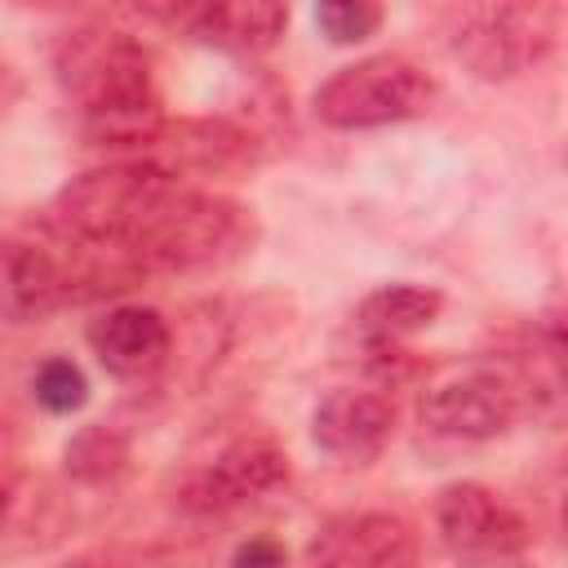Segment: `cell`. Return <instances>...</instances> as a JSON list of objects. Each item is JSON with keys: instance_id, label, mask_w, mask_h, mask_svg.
<instances>
[{"instance_id": "ba28073f", "label": "cell", "mask_w": 568, "mask_h": 568, "mask_svg": "<svg viewBox=\"0 0 568 568\" xmlns=\"http://www.w3.org/2000/svg\"><path fill=\"white\" fill-rule=\"evenodd\" d=\"M288 479V457L271 435H240L231 439L182 493V506L195 515L240 510Z\"/></svg>"}, {"instance_id": "7c38bea8", "label": "cell", "mask_w": 568, "mask_h": 568, "mask_svg": "<svg viewBox=\"0 0 568 568\" xmlns=\"http://www.w3.org/2000/svg\"><path fill=\"white\" fill-rule=\"evenodd\" d=\"M155 18L178 22L191 40L222 53H266L288 31V9L271 0H226V4H186V9H151Z\"/></svg>"}, {"instance_id": "44dd1931", "label": "cell", "mask_w": 568, "mask_h": 568, "mask_svg": "<svg viewBox=\"0 0 568 568\" xmlns=\"http://www.w3.org/2000/svg\"><path fill=\"white\" fill-rule=\"evenodd\" d=\"M466 568H528V559L510 555V559H488V564H466Z\"/></svg>"}, {"instance_id": "5b68a950", "label": "cell", "mask_w": 568, "mask_h": 568, "mask_svg": "<svg viewBox=\"0 0 568 568\" xmlns=\"http://www.w3.org/2000/svg\"><path fill=\"white\" fill-rule=\"evenodd\" d=\"M559 31V9L550 4H470L457 9L448 49L479 80H515L532 71Z\"/></svg>"}, {"instance_id": "277c9868", "label": "cell", "mask_w": 568, "mask_h": 568, "mask_svg": "<svg viewBox=\"0 0 568 568\" xmlns=\"http://www.w3.org/2000/svg\"><path fill=\"white\" fill-rule=\"evenodd\" d=\"M435 75L404 53H368L337 67L311 98V111L328 129H382L417 120L435 106Z\"/></svg>"}, {"instance_id": "7402d4cb", "label": "cell", "mask_w": 568, "mask_h": 568, "mask_svg": "<svg viewBox=\"0 0 568 568\" xmlns=\"http://www.w3.org/2000/svg\"><path fill=\"white\" fill-rule=\"evenodd\" d=\"M62 568H93L89 559H75V564H62Z\"/></svg>"}, {"instance_id": "7a4b0ae2", "label": "cell", "mask_w": 568, "mask_h": 568, "mask_svg": "<svg viewBox=\"0 0 568 568\" xmlns=\"http://www.w3.org/2000/svg\"><path fill=\"white\" fill-rule=\"evenodd\" d=\"M253 244V213L226 195L173 182L169 195L146 213L120 262L133 275H186L240 257Z\"/></svg>"}, {"instance_id": "6da1fadb", "label": "cell", "mask_w": 568, "mask_h": 568, "mask_svg": "<svg viewBox=\"0 0 568 568\" xmlns=\"http://www.w3.org/2000/svg\"><path fill=\"white\" fill-rule=\"evenodd\" d=\"M49 58L53 80L75 106L80 133L93 146L146 151V142L164 124V111L142 40L106 22H80L53 40Z\"/></svg>"}, {"instance_id": "30bf717a", "label": "cell", "mask_w": 568, "mask_h": 568, "mask_svg": "<svg viewBox=\"0 0 568 568\" xmlns=\"http://www.w3.org/2000/svg\"><path fill=\"white\" fill-rule=\"evenodd\" d=\"M515 408H519V399H515L506 377H497V373H457L448 382H435L422 395L417 417L430 435L479 444V439H497L515 422Z\"/></svg>"}, {"instance_id": "52a82bcc", "label": "cell", "mask_w": 568, "mask_h": 568, "mask_svg": "<svg viewBox=\"0 0 568 568\" xmlns=\"http://www.w3.org/2000/svg\"><path fill=\"white\" fill-rule=\"evenodd\" d=\"M75 257V253H71ZM89 297L80 257L67 262L44 244L0 235V324H36Z\"/></svg>"}, {"instance_id": "ffe728a7", "label": "cell", "mask_w": 568, "mask_h": 568, "mask_svg": "<svg viewBox=\"0 0 568 568\" xmlns=\"http://www.w3.org/2000/svg\"><path fill=\"white\" fill-rule=\"evenodd\" d=\"M18 98H22V71H18L9 58H0V115L13 111Z\"/></svg>"}, {"instance_id": "d6986e66", "label": "cell", "mask_w": 568, "mask_h": 568, "mask_svg": "<svg viewBox=\"0 0 568 568\" xmlns=\"http://www.w3.org/2000/svg\"><path fill=\"white\" fill-rule=\"evenodd\" d=\"M226 568H288V550L275 537H248L231 550Z\"/></svg>"}, {"instance_id": "8992f818", "label": "cell", "mask_w": 568, "mask_h": 568, "mask_svg": "<svg viewBox=\"0 0 568 568\" xmlns=\"http://www.w3.org/2000/svg\"><path fill=\"white\" fill-rule=\"evenodd\" d=\"M435 528L439 541L466 564H488V559H510L528 550V519L506 506L493 488L484 484H444L435 497Z\"/></svg>"}, {"instance_id": "ac0fdd59", "label": "cell", "mask_w": 568, "mask_h": 568, "mask_svg": "<svg viewBox=\"0 0 568 568\" xmlns=\"http://www.w3.org/2000/svg\"><path fill=\"white\" fill-rule=\"evenodd\" d=\"M315 27L333 44H359L382 27V4L368 0H324L315 4Z\"/></svg>"}, {"instance_id": "9c48e42d", "label": "cell", "mask_w": 568, "mask_h": 568, "mask_svg": "<svg viewBox=\"0 0 568 568\" xmlns=\"http://www.w3.org/2000/svg\"><path fill=\"white\" fill-rule=\"evenodd\" d=\"M302 568H417V532L390 510L337 515L311 537Z\"/></svg>"}, {"instance_id": "4fadbf2b", "label": "cell", "mask_w": 568, "mask_h": 568, "mask_svg": "<svg viewBox=\"0 0 568 568\" xmlns=\"http://www.w3.org/2000/svg\"><path fill=\"white\" fill-rule=\"evenodd\" d=\"M390 430H395V404L373 386H337L311 413V439L328 457H346V462H364L382 453Z\"/></svg>"}, {"instance_id": "8fae6325", "label": "cell", "mask_w": 568, "mask_h": 568, "mask_svg": "<svg viewBox=\"0 0 568 568\" xmlns=\"http://www.w3.org/2000/svg\"><path fill=\"white\" fill-rule=\"evenodd\" d=\"M84 342L111 377L133 382V377H151L169 359L173 333L155 306L120 302V306H106L98 320H89Z\"/></svg>"}, {"instance_id": "603a6c76", "label": "cell", "mask_w": 568, "mask_h": 568, "mask_svg": "<svg viewBox=\"0 0 568 568\" xmlns=\"http://www.w3.org/2000/svg\"><path fill=\"white\" fill-rule=\"evenodd\" d=\"M4 506H9V497H4V493H0V524H4Z\"/></svg>"}, {"instance_id": "2e32d148", "label": "cell", "mask_w": 568, "mask_h": 568, "mask_svg": "<svg viewBox=\"0 0 568 568\" xmlns=\"http://www.w3.org/2000/svg\"><path fill=\"white\" fill-rule=\"evenodd\" d=\"M124 466V439L111 426H89L67 444V470L84 484H98Z\"/></svg>"}, {"instance_id": "5bb4252c", "label": "cell", "mask_w": 568, "mask_h": 568, "mask_svg": "<svg viewBox=\"0 0 568 568\" xmlns=\"http://www.w3.org/2000/svg\"><path fill=\"white\" fill-rule=\"evenodd\" d=\"M155 169L169 178H204V173H226L240 164H253V138L231 129L226 120H178L160 124V133L146 142V155Z\"/></svg>"}, {"instance_id": "e0dca14e", "label": "cell", "mask_w": 568, "mask_h": 568, "mask_svg": "<svg viewBox=\"0 0 568 568\" xmlns=\"http://www.w3.org/2000/svg\"><path fill=\"white\" fill-rule=\"evenodd\" d=\"M31 390H36V404H40V408H49V413L62 417V413L84 408V399H89V377L80 373L75 359L53 355V359H44V364L36 368Z\"/></svg>"}, {"instance_id": "3957f363", "label": "cell", "mask_w": 568, "mask_h": 568, "mask_svg": "<svg viewBox=\"0 0 568 568\" xmlns=\"http://www.w3.org/2000/svg\"><path fill=\"white\" fill-rule=\"evenodd\" d=\"M178 178L155 169L151 160H115L75 173L67 186L44 209L49 231L62 240V248H84V253H111L133 240V231L146 222V213L169 195Z\"/></svg>"}, {"instance_id": "9a60e30c", "label": "cell", "mask_w": 568, "mask_h": 568, "mask_svg": "<svg viewBox=\"0 0 568 568\" xmlns=\"http://www.w3.org/2000/svg\"><path fill=\"white\" fill-rule=\"evenodd\" d=\"M439 315V293L435 288H422V284H382L373 288L359 311H355V333L359 342L386 351L413 333H422L426 324H435Z\"/></svg>"}]
</instances>
